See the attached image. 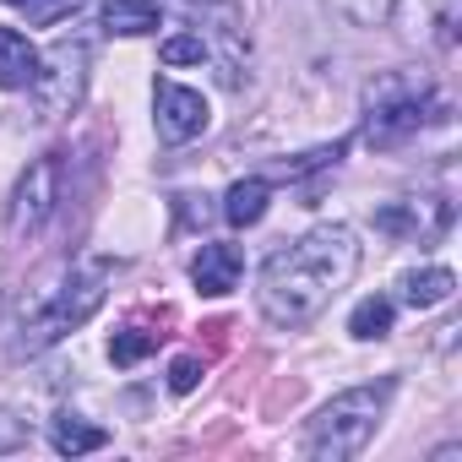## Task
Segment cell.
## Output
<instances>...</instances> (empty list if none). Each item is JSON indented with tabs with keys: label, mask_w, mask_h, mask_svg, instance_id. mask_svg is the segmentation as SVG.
<instances>
[{
	"label": "cell",
	"mask_w": 462,
	"mask_h": 462,
	"mask_svg": "<svg viewBox=\"0 0 462 462\" xmlns=\"http://www.w3.org/2000/svg\"><path fill=\"white\" fill-rule=\"evenodd\" d=\"M82 88H88V39L66 33V39H55V50L33 71V109H39V120H66L82 104Z\"/></svg>",
	"instance_id": "cell-4"
},
{
	"label": "cell",
	"mask_w": 462,
	"mask_h": 462,
	"mask_svg": "<svg viewBox=\"0 0 462 462\" xmlns=\"http://www.w3.org/2000/svg\"><path fill=\"white\" fill-rule=\"evenodd\" d=\"M201 60H207V44H201V39H190V33L163 44V66H201Z\"/></svg>",
	"instance_id": "cell-17"
},
{
	"label": "cell",
	"mask_w": 462,
	"mask_h": 462,
	"mask_svg": "<svg viewBox=\"0 0 462 462\" xmlns=\"http://www.w3.org/2000/svg\"><path fill=\"white\" fill-rule=\"evenodd\" d=\"M55 196H60V163H55V158H39V163L23 174L17 196H12L6 235H12V240H33L39 228L50 223V212H55Z\"/></svg>",
	"instance_id": "cell-6"
},
{
	"label": "cell",
	"mask_w": 462,
	"mask_h": 462,
	"mask_svg": "<svg viewBox=\"0 0 462 462\" xmlns=\"http://www.w3.org/2000/svg\"><path fill=\"white\" fill-rule=\"evenodd\" d=\"M158 337H163V332H147V327H120V332H115V343H109V359H115V365H136V359H147V354L158 348Z\"/></svg>",
	"instance_id": "cell-15"
},
{
	"label": "cell",
	"mask_w": 462,
	"mask_h": 462,
	"mask_svg": "<svg viewBox=\"0 0 462 462\" xmlns=\"http://www.w3.org/2000/svg\"><path fill=\"white\" fill-rule=\"evenodd\" d=\"M196 381H201V359H174V370H169V386L174 392H196Z\"/></svg>",
	"instance_id": "cell-18"
},
{
	"label": "cell",
	"mask_w": 462,
	"mask_h": 462,
	"mask_svg": "<svg viewBox=\"0 0 462 462\" xmlns=\"http://www.w3.org/2000/svg\"><path fill=\"white\" fill-rule=\"evenodd\" d=\"M359 267V240H354V228L343 223H327V228H310L305 240L283 245L267 256L262 267V316L273 327H305L327 310V300L354 278Z\"/></svg>",
	"instance_id": "cell-1"
},
{
	"label": "cell",
	"mask_w": 462,
	"mask_h": 462,
	"mask_svg": "<svg viewBox=\"0 0 462 462\" xmlns=\"http://www.w3.org/2000/svg\"><path fill=\"white\" fill-rule=\"evenodd\" d=\"M267 196H273L267 180H240V185H228V196H223V217L235 223V228H251V223H262Z\"/></svg>",
	"instance_id": "cell-11"
},
{
	"label": "cell",
	"mask_w": 462,
	"mask_h": 462,
	"mask_svg": "<svg viewBox=\"0 0 462 462\" xmlns=\"http://www.w3.org/2000/svg\"><path fill=\"white\" fill-rule=\"evenodd\" d=\"M6 6H28V0H6Z\"/></svg>",
	"instance_id": "cell-19"
},
{
	"label": "cell",
	"mask_w": 462,
	"mask_h": 462,
	"mask_svg": "<svg viewBox=\"0 0 462 462\" xmlns=\"http://www.w3.org/2000/svg\"><path fill=\"white\" fill-rule=\"evenodd\" d=\"M348 332L354 337H386L392 332V300H381V294H370V300H359L354 305V316H348Z\"/></svg>",
	"instance_id": "cell-14"
},
{
	"label": "cell",
	"mask_w": 462,
	"mask_h": 462,
	"mask_svg": "<svg viewBox=\"0 0 462 462\" xmlns=\"http://www.w3.org/2000/svg\"><path fill=\"white\" fill-rule=\"evenodd\" d=\"M33 71H39V50L17 28H0V93L33 88Z\"/></svg>",
	"instance_id": "cell-9"
},
{
	"label": "cell",
	"mask_w": 462,
	"mask_h": 462,
	"mask_svg": "<svg viewBox=\"0 0 462 462\" xmlns=\"http://www.w3.org/2000/svg\"><path fill=\"white\" fill-rule=\"evenodd\" d=\"M104 294H109V262H88V267H77L60 289H50L44 305H33V310L23 316V348L39 354V348L60 343L66 332H77V327L104 305Z\"/></svg>",
	"instance_id": "cell-3"
},
{
	"label": "cell",
	"mask_w": 462,
	"mask_h": 462,
	"mask_svg": "<svg viewBox=\"0 0 462 462\" xmlns=\"http://www.w3.org/2000/svg\"><path fill=\"white\" fill-rule=\"evenodd\" d=\"M50 440H55V451H60V457H82V451H98V446H109V430H98V424H82L77 413H60V419H55V430H50Z\"/></svg>",
	"instance_id": "cell-12"
},
{
	"label": "cell",
	"mask_w": 462,
	"mask_h": 462,
	"mask_svg": "<svg viewBox=\"0 0 462 462\" xmlns=\"http://www.w3.org/2000/svg\"><path fill=\"white\" fill-rule=\"evenodd\" d=\"M386 397H392V381L354 386V392L332 397V402L316 413V424H310V435H305V451H310L316 462H343V457H359V451L370 446L375 424H381Z\"/></svg>",
	"instance_id": "cell-2"
},
{
	"label": "cell",
	"mask_w": 462,
	"mask_h": 462,
	"mask_svg": "<svg viewBox=\"0 0 462 462\" xmlns=\"http://www.w3.org/2000/svg\"><path fill=\"white\" fill-rule=\"evenodd\" d=\"M152 109H158V136H163V142H190V136L207 131V98H201L196 88L158 82Z\"/></svg>",
	"instance_id": "cell-7"
},
{
	"label": "cell",
	"mask_w": 462,
	"mask_h": 462,
	"mask_svg": "<svg viewBox=\"0 0 462 462\" xmlns=\"http://www.w3.org/2000/svg\"><path fill=\"white\" fill-rule=\"evenodd\" d=\"M424 98H430L424 82H419V88H408L402 77L375 82V88H370V120H365V136H370L375 147H397L402 136H413V131L424 125Z\"/></svg>",
	"instance_id": "cell-5"
},
{
	"label": "cell",
	"mask_w": 462,
	"mask_h": 462,
	"mask_svg": "<svg viewBox=\"0 0 462 462\" xmlns=\"http://www.w3.org/2000/svg\"><path fill=\"white\" fill-rule=\"evenodd\" d=\"M104 28L109 33H125V39H142V33H158L163 12H158V0H104Z\"/></svg>",
	"instance_id": "cell-10"
},
{
	"label": "cell",
	"mask_w": 462,
	"mask_h": 462,
	"mask_svg": "<svg viewBox=\"0 0 462 462\" xmlns=\"http://www.w3.org/2000/svg\"><path fill=\"white\" fill-rule=\"evenodd\" d=\"M28 435H33V419H28V413H17V408H0V451H17Z\"/></svg>",
	"instance_id": "cell-16"
},
{
	"label": "cell",
	"mask_w": 462,
	"mask_h": 462,
	"mask_svg": "<svg viewBox=\"0 0 462 462\" xmlns=\"http://www.w3.org/2000/svg\"><path fill=\"white\" fill-rule=\"evenodd\" d=\"M240 273H245V262H240V251L235 245H201L196 251V262H190V283L201 289V294H212V300H223L228 289L240 283Z\"/></svg>",
	"instance_id": "cell-8"
},
{
	"label": "cell",
	"mask_w": 462,
	"mask_h": 462,
	"mask_svg": "<svg viewBox=\"0 0 462 462\" xmlns=\"http://www.w3.org/2000/svg\"><path fill=\"white\" fill-rule=\"evenodd\" d=\"M451 289H457V278H451L446 267H424V273H408V278H402V300H408L413 310H430V305L451 300Z\"/></svg>",
	"instance_id": "cell-13"
}]
</instances>
